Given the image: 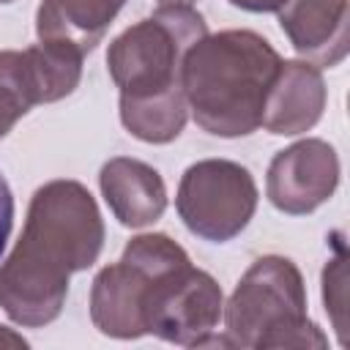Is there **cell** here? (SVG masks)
<instances>
[{"label":"cell","instance_id":"1","mask_svg":"<svg viewBox=\"0 0 350 350\" xmlns=\"http://www.w3.org/2000/svg\"><path fill=\"white\" fill-rule=\"evenodd\" d=\"M104 246V219L79 180H49L36 189L25 230L0 265V306L27 328L57 320L68 279L90 268Z\"/></svg>","mask_w":350,"mask_h":350},{"label":"cell","instance_id":"2","mask_svg":"<svg viewBox=\"0 0 350 350\" xmlns=\"http://www.w3.org/2000/svg\"><path fill=\"white\" fill-rule=\"evenodd\" d=\"M279 63V52L254 30L205 33L180 66V85L194 123L227 139L260 129L265 93Z\"/></svg>","mask_w":350,"mask_h":350},{"label":"cell","instance_id":"3","mask_svg":"<svg viewBox=\"0 0 350 350\" xmlns=\"http://www.w3.org/2000/svg\"><path fill=\"white\" fill-rule=\"evenodd\" d=\"M123 257L145 271L139 312L145 334L172 345L200 347L219 325L224 295L219 282L194 268L183 246L164 232H145L126 243Z\"/></svg>","mask_w":350,"mask_h":350},{"label":"cell","instance_id":"4","mask_svg":"<svg viewBox=\"0 0 350 350\" xmlns=\"http://www.w3.org/2000/svg\"><path fill=\"white\" fill-rule=\"evenodd\" d=\"M232 347H325V334L306 314V284L298 265L265 254L249 265L224 304Z\"/></svg>","mask_w":350,"mask_h":350},{"label":"cell","instance_id":"5","mask_svg":"<svg viewBox=\"0 0 350 350\" xmlns=\"http://www.w3.org/2000/svg\"><path fill=\"white\" fill-rule=\"evenodd\" d=\"M205 33V19L191 5H159L123 30L107 49V68L120 98L142 101L183 90V57Z\"/></svg>","mask_w":350,"mask_h":350},{"label":"cell","instance_id":"6","mask_svg":"<svg viewBox=\"0 0 350 350\" xmlns=\"http://www.w3.org/2000/svg\"><path fill=\"white\" fill-rule=\"evenodd\" d=\"M175 208L189 232L224 243L235 238L257 208V183L252 172L227 159L191 164L178 183Z\"/></svg>","mask_w":350,"mask_h":350},{"label":"cell","instance_id":"7","mask_svg":"<svg viewBox=\"0 0 350 350\" xmlns=\"http://www.w3.org/2000/svg\"><path fill=\"white\" fill-rule=\"evenodd\" d=\"M339 186V156L325 139H298L268 167L265 194L273 208L304 216L331 200Z\"/></svg>","mask_w":350,"mask_h":350},{"label":"cell","instance_id":"8","mask_svg":"<svg viewBox=\"0 0 350 350\" xmlns=\"http://www.w3.org/2000/svg\"><path fill=\"white\" fill-rule=\"evenodd\" d=\"M279 25L301 60L331 68L350 49V5L347 0H284Z\"/></svg>","mask_w":350,"mask_h":350},{"label":"cell","instance_id":"9","mask_svg":"<svg viewBox=\"0 0 350 350\" xmlns=\"http://www.w3.org/2000/svg\"><path fill=\"white\" fill-rule=\"evenodd\" d=\"M323 71L306 60H282L262 104L260 126L279 137L309 131L325 109Z\"/></svg>","mask_w":350,"mask_h":350},{"label":"cell","instance_id":"10","mask_svg":"<svg viewBox=\"0 0 350 350\" xmlns=\"http://www.w3.org/2000/svg\"><path fill=\"white\" fill-rule=\"evenodd\" d=\"M98 186L112 216L131 230L153 224L167 208V186L161 175L139 159H109L98 172Z\"/></svg>","mask_w":350,"mask_h":350},{"label":"cell","instance_id":"11","mask_svg":"<svg viewBox=\"0 0 350 350\" xmlns=\"http://www.w3.org/2000/svg\"><path fill=\"white\" fill-rule=\"evenodd\" d=\"M142 284H145V271L126 257L96 273L90 287V320L104 336L112 339L145 336L142 312H139Z\"/></svg>","mask_w":350,"mask_h":350},{"label":"cell","instance_id":"12","mask_svg":"<svg viewBox=\"0 0 350 350\" xmlns=\"http://www.w3.org/2000/svg\"><path fill=\"white\" fill-rule=\"evenodd\" d=\"M123 5L126 0H41L36 11L38 41H68L88 55Z\"/></svg>","mask_w":350,"mask_h":350},{"label":"cell","instance_id":"13","mask_svg":"<svg viewBox=\"0 0 350 350\" xmlns=\"http://www.w3.org/2000/svg\"><path fill=\"white\" fill-rule=\"evenodd\" d=\"M36 104H52L74 93L85 52L68 41H38L22 52Z\"/></svg>","mask_w":350,"mask_h":350},{"label":"cell","instance_id":"14","mask_svg":"<svg viewBox=\"0 0 350 350\" xmlns=\"http://www.w3.org/2000/svg\"><path fill=\"white\" fill-rule=\"evenodd\" d=\"M186 112H189V104L183 90L164 93L156 98H142V101L120 98V123L126 126V131L153 145L172 142L186 126Z\"/></svg>","mask_w":350,"mask_h":350},{"label":"cell","instance_id":"15","mask_svg":"<svg viewBox=\"0 0 350 350\" xmlns=\"http://www.w3.org/2000/svg\"><path fill=\"white\" fill-rule=\"evenodd\" d=\"M36 107L30 79L25 71V57L22 52L5 49L0 52V139L16 126L22 115Z\"/></svg>","mask_w":350,"mask_h":350},{"label":"cell","instance_id":"16","mask_svg":"<svg viewBox=\"0 0 350 350\" xmlns=\"http://www.w3.org/2000/svg\"><path fill=\"white\" fill-rule=\"evenodd\" d=\"M345 249L339 243V254L334 260H328L325 271H323V301H325V312L334 320V328L339 334V342H347V328H345Z\"/></svg>","mask_w":350,"mask_h":350},{"label":"cell","instance_id":"17","mask_svg":"<svg viewBox=\"0 0 350 350\" xmlns=\"http://www.w3.org/2000/svg\"><path fill=\"white\" fill-rule=\"evenodd\" d=\"M11 227H14V194H11V189L0 172V254L5 252Z\"/></svg>","mask_w":350,"mask_h":350},{"label":"cell","instance_id":"18","mask_svg":"<svg viewBox=\"0 0 350 350\" xmlns=\"http://www.w3.org/2000/svg\"><path fill=\"white\" fill-rule=\"evenodd\" d=\"M235 8L243 11H254V14H265V11H279L284 0H230Z\"/></svg>","mask_w":350,"mask_h":350},{"label":"cell","instance_id":"19","mask_svg":"<svg viewBox=\"0 0 350 350\" xmlns=\"http://www.w3.org/2000/svg\"><path fill=\"white\" fill-rule=\"evenodd\" d=\"M0 347H27V339H22V336L14 334L11 328L0 325Z\"/></svg>","mask_w":350,"mask_h":350},{"label":"cell","instance_id":"20","mask_svg":"<svg viewBox=\"0 0 350 350\" xmlns=\"http://www.w3.org/2000/svg\"><path fill=\"white\" fill-rule=\"evenodd\" d=\"M159 5H194V0H159Z\"/></svg>","mask_w":350,"mask_h":350},{"label":"cell","instance_id":"21","mask_svg":"<svg viewBox=\"0 0 350 350\" xmlns=\"http://www.w3.org/2000/svg\"><path fill=\"white\" fill-rule=\"evenodd\" d=\"M0 3H14V0H0Z\"/></svg>","mask_w":350,"mask_h":350}]
</instances>
